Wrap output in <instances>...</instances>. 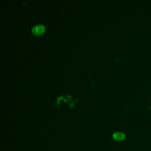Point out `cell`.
I'll return each mask as SVG.
<instances>
[{"label": "cell", "instance_id": "cell-1", "mask_svg": "<svg viewBox=\"0 0 151 151\" xmlns=\"http://www.w3.org/2000/svg\"><path fill=\"white\" fill-rule=\"evenodd\" d=\"M44 31V27L42 25H37L34 27L32 29V31L35 34H40Z\"/></svg>", "mask_w": 151, "mask_h": 151}, {"label": "cell", "instance_id": "cell-2", "mask_svg": "<svg viewBox=\"0 0 151 151\" xmlns=\"http://www.w3.org/2000/svg\"><path fill=\"white\" fill-rule=\"evenodd\" d=\"M113 138L115 140L121 141V140L124 139L125 135H124V133H122V132H116V133L113 135Z\"/></svg>", "mask_w": 151, "mask_h": 151}]
</instances>
